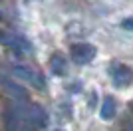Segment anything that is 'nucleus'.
I'll use <instances>...</instances> for the list:
<instances>
[{
  "label": "nucleus",
  "mask_w": 133,
  "mask_h": 131,
  "mask_svg": "<svg viewBox=\"0 0 133 131\" xmlns=\"http://www.w3.org/2000/svg\"><path fill=\"white\" fill-rule=\"evenodd\" d=\"M48 115L40 105H24L20 101L14 103L6 111V127L10 129H32V127H46Z\"/></svg>",
  "instance_id": "1"
},
{
  "label": "nucleus",
  "mask_w": 133,
  "mask_h": 131,
  "mask_svg": "<svg viewBox=\"0 0 133 131\" xmlns=\"http://www.w3.org/2000/svg\"><path fill=\"white\" fill-rule=\"evenodd\" d=\"M121 26L125 28V30H131L133 32V16H129V18H125V20L121 22Z\"/></svg>",
  "instance_id": "8"
},
{
  "label": "nucleus",
  "mask_w": 133,
  "mask_h": 131,
  "mask_svg": "<svg viewBox=\"0 0 133 131\" xmlns=\"http://www.w3.org/2000/svg\"><path fill=\"white\" fill-rule=\"evenodd\" d=\"M109 74H111V82L117 87H129L133 83V70L125 64H113Z\"/></svg>",
  "instance_id": "3"
},
{
  "label": "nucleus",
  "mask_w": 133,
  "mask_h": 131,
  "mask_svg": "<svg viewBox=\"0 0 133 131\" xmlns=\"http://www.w3.org/2000/svg\"><path fill=\"white\" fill-rule=\"evenodd\" d=\"M129 127H131V129H133V123H131V125H129Z\"/></svg>",
  "instance_id": "9"
},
{
  "label": "nucleus",
  "mask_w": 133,
  "mask_h": 131,
  "mask_svg": "<svg viewBox=\"0 0 133 131\" xmlns=\"http://www.w3.org/2000/svg\"><path fill=\"white\" fill-rule=\"evenodd\" d=\"M115 111H117V101L111 95H105L103 97V101H101V109H99V115H101V119H113L115 117Z\"/></svg>",
  "instance_id": "6"
},
{
  "label": "nucleus",
  "mask_w": 133,
  "mask_h": 131,
  "mask_svg": "<svg viewBox=\"0 0 133 131\" xmlns=\"http://www.w3.org/2000/svg\"><path fill=\"white\" fill-rule=\"evenodd\" d=\"M70 56H72V60L76 64L85 66L97 56V50H95V46H91L88 42H79V44H74L70 48Z\"/></svg>",
  "instance_id": "2"
},
{
  "label": "nucleus",
  "mask_w": 133,
  "mask_h": 131,
  "mask_svg": "<svg viewBox=\"0 0 133 131\" xmlns=\"http://www.w3.org/2000/svg\"><path fill=\"white\" fill-rule=\"evenodd\" d=\"M50 70L54 76H66L68 74V62L62 54H54L50 60Z\"/></svg>",
  "instance_id": "7"
},
{
  "label": "nucleus",
  "mask_w": 133,
  "mask_h": 131,
  "mask_svg": "<svg viewBox=\"0 0 133 131\" xmlns=\"http://www.w3.org/2000/svg\"><path fill=\"white\" fill-rule=\"evenodd\" d=\"M0 86L4 87V91H8L12 97H16V99H26L28 97V91H26V89H24L22 86H18L16 82L8 80V77H0Z\"/></svg>",
  "instance_id": "5"
},
{
  "label": "nucleus",
  "mask_w": 133,
  "mask_h": 131,
  "mask_svg": "<svg viewBox=\"0 0 133 131\" xmlns=\"http://www.w3.org/2000/svg\"><path fill=\"white\" fill-rule=\"evenodd\" d=\"M12 74H14L16 77H22V80H26L28 83H32V86H34V87H38V89H44V87H46L44 77L40 76L38 71L30 70L28 66H22V64H14V66H12Z\"/></svg>",
  "instance_id": "4"
}]
</instances>
